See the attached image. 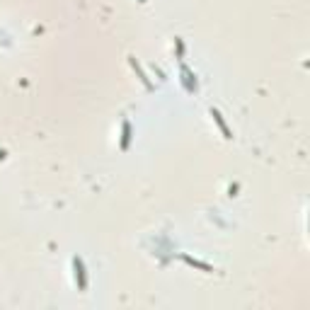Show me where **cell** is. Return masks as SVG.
Wrapping results in <instances>:
<instances>
[{
  "label": "cell",
  "instance_id": "7a4b0ae2",
  "mask_svg": "<svg viewBox=\"0 0 310 310\" xmlns=\"http://www.w3.org/2000/svg\"><path fill=\"white\" fill-rule=\"evenodd\" d=\"M129 66L134 68L136 78H138V80L143 82V87H146V90H155V85L150 82V78H148V75H146V70H143V68H141V63L136 61V56H129Z\"/></svg>",
  "mask_w": 310,
  "mask_h": 310
},
{
  "label": "cell",
  "instance_id": "52a82bcc",
  "mask_svg": "<svg viewBox=\"0 0 310 310\" xmlns=\"http://www.w3.org/2000/svg\"><path fill=\"white\" fill-rule=\"evenodd\" d=\"M175 44H177V56H179V61H182V58H184V44H182V39H179V37L175 39Z\"/></svg>",
  "mask_w": 310,
  "mask_h": 310
},
{
  "label": "cell",
  "instance_id": "8992f818",
  "mask_svg": "<svg viewBox=\"0 0 310 310\" xmlns=\"http://www.w3.org/2000/svg\"><path fill=\"white\" fill-rule=\"evenodd\" d=\"M129 146H131V122H129V119H124V122H122V138H119V148L129 150Z\"/></svg>",
  "mask_w": 310,
  "mask_h": 310
},
{
  "label": "cell",
  "instance_id": "5b68a950",
  "mask_svg": "<svg viewBox=\"0 0 310 310\" xmlns=\"http://www.w3.org/2000/svg\"><path fill=\"white\" fill-rule=\"evenodd\" d=\"M211 117H214V122H216V126L221 129V134H223V138L226 141H230L233 138V134H230V129H228V124H226V119H223V114L218 112L216 107H211Z\"/></svg>",
  "mask_w": 310,
  "mask_h": 310
},
{
  "label": "cell",
  "instance_id": "6da1fadb",
  "mask_svg": "<svg viewBox=\"0 0 310 310\" xmlns=\"http://www.w3.org/2000/svg\"><path fill=\"white\" fill-rule=\"evenodd\" d=\"M73 276H75L78 288L85 291L87 288V271H85V262H82L80 257H73Z\"/></svg>",
  "mask_w": 310,
  "mask_h": 310
},
{
  "label": "cell",
  "instance_id": "ba28073f",
  "mask_svg": "<svg viewBox=\"0 0 310 310\" xmlns=\"http://www.w3.org/2000/svg\"><path fill=\"white\" fill-rule=\"evenodd\" d=\"M5 155H8V150H5V148H0V160H5Z\"/></svg>",
  "mask_w": 310,
  "mask_h": 310
},
{
  "label": "cell",
  "instance_id": "9c48e42d",
  "mask_svg": "<svg viewBox=\"0 0 310 310\" xmlns=\"http://www.w3.org/2000/svg\"><path fill=\"white\" fill-rule=\"evenodd\" d=\"M138 3H146V0H138Z\"/></svg>",
  "mask_w": 310,
  "mask_h": 310
},
{
  "label": "cell",
  "instance_id": "3957f363",
  "mask_svg": "<svg viewBox=\"0 0 310 310\" xmlns=\"http://www.w3.org/2000/svg\"><path fill=\"white\" fill-rule=\"evenodd\" d=\"M179 73H182V85H184V90H187V92H194L196 85H199V82H196V75H194L184 63H179Z\"/></svg>",
  "mask_w": 310,
  "mask_h": 310
},
{
  "label": "cell",
  "instance_id": "277c9868",
  "mask_svg": "<svg viewBox=\"0 0 310 310\" xmlns=\"http://www.w3.org/2000/svg\"><path fill=\"white\" fill-rule=\"evenodd\" d=\"M179 259L184 262V264H189V267H194V269H201V271H206V274H214V267L211 264H206V262H201V259H194L191 255H179Z\"/></svg>",
  "mask_w": 310,
  "mask_h": 310
}]
</instances>
